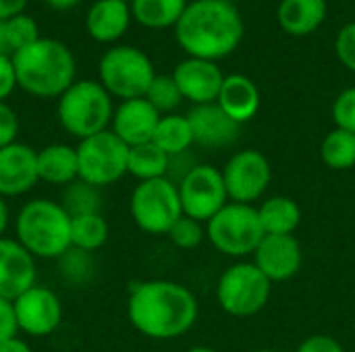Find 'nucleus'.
<instances>
[{"instance_id": "6e6552de", "label": "nucleus", "mask_w": 355, "mask_h": 352, "mask_svg": "<svg viewBox=\"0 0 355 352\" xmlns=\"http://www.w3.org/2000/svg\"><path fill=\"white\" fill-rule=\"evenodd\" d=\"M98 75L102 87L123 102L144 98L156 77L154 64L148 54L133 46L110 48L100 58Z\"/></svg>"}, {"instance_id": "5701e85b", "label": "nucleus", "mask_w": 355, "mask_h": 352, "mask_svg": "<svg viewBox=\"0 0 355 352\" xmlns=\"http://www.w3.org/2000/svg\"><path fill=\"white\" fill-rule=\"evenodd\" d=\"M279 25L291 35H308L320 27L327 17L324 0H283L279 6Z\"/></svg>"}, {"instance_id": "bb28decb", "label": "nucleus", "mask_w": 355, "mask_h": 352, "mask_svg": "<svg viewBox=\"0 0 355 352\" xmlns=\"http://www.w3.org/2000/svg\"><path fill=\"white\" fill-rule=\"evenodd\" d=\"M185 8L187 0H131V15L150 29L177 25Z\"/></svg>"}, {"instance_id": "c03bdc74", "label": "nucleus", "mask_w": 355, "mask_h": 352, "mask_svg": "<svg viewBox=\"0 0 355 352\" xmlns=\"http://www.w3.org/2000/svg\"><path fill=\"white\" fill-rule=\"evenodd\" d=\"M6 226H8V207H6L4 197L0 195V239H2V234L6 230Z\"/></svg>"}, {"instance_id": "de8ad7c7", "label": "nucleus", "mask_w": 355, "mask_h": 352, "mask_svg": "<svg viewBox=\"0 0 355 352\" xmlns=\"http://www.w3.org/2000/svg\"><path fill=\"white\" fill-rule=\"evenodd\" d=\"M254 352H279V351H272V349H260V351H254Z\"/></svg>"}, {"instance_id": "c9c22d12", "label": "nucleus", "mask_w": 355, "mask_h": 352, "mask_svg": "<svg viewBox=\"0 0 355 352\" xmlns=\"http://www.w3.org/2000/svg\"><path fill=\"white\" fill-rule=\"evenodd\" d=\"M337 56L339 60L355 73V23H347L339 35H337V44H335Z\"/></svg>"}, {"instance_id": "c756f323", "label": "nucleus", "mask_w": 355, "mask_h": 352, "mask_svg": "<svg viewBox=\"0 0 355 352\" xmlns=\"http://www.w3.org/2000/svg\"><path fill=\"white\" fill-rule=\"evenodd\" d=\"M60 205L67 210V214L71 218L87 216V214H100V205H102L100 189H96V187H92V185L77 178L75 183L64 187Z\"/></svg>"}, {"instance_id": "09e8293b", "label": "nucleus", "mask_w": 355, "mask_h": 352, "mask_svg": "<svg viewBox=\"0 0 355 352\" xmlns=\"http://www.w3.org/2000/svg\"><path fill=\"white\" fill-rule=\"evenodd\" d=\"M229 2H231V0H229Z\"/></svg>"}, {"instance_id": "f03ea898", "label": "nucleus", "mask_w": 355, "mask_h": 352, "mask_svg": "<svg viewBox=\"0 0 355 352\" xmlns=\"http://www.w3.org/2000/svg\"><path fill=\"white\" fill-rule=\"evenodd\" d=\"M175 33L189 58L214 62L241 44L243 21L229 0H193L175 25Z\"/></svg>"}, {"instance_id": "a18cd8bd", "label": "nucleus", "mask_w": 355, "mask_h": 352, "mask_svg": "<svg viewBox=\"0 0 355 352\" xmlns=\"http://www.w3.org/2000/svg\"><path fill=\"white\" fill-rule=\"evenodd\" d=\"M46 4H50L52 8H56V10H69V8H73L79 0H44Z\"/></svg>"}, {"instance_id": "a19ab883", "label": "nucleus", "mask_w": 355, "mask_h": 352, "mask_svg": "<svg viewBox=\"0 0 355 352\" xmlns=\"http://www.w3.org/2000/svg\"><path fill=\"white\" fill-rule=\"evenodd\" d=\"M25 4H27V0H0V19L8 21V19L21 15Z\"/></svg>"}, {"instance_id": "72a5a7b5", "label": "nucleus", "mask_w": 355, "mask_h": 352, "mask_svg": "<svg viewBox=\"0 0 355 352\" xmlns=\"http://www.w3.org/2000/svg\"><path fill=\"white\" fill-rule=\"evenodd\" d=\"M6 33H8V41H10L12 54L19 52L25 46L33 44L35 39H40L37 23L29 15H25V12H21V15H17V17L6 21Z\"/></svg>"}, {"instance_id": "6ab92c4d", "label": "nucleus", "mask_w": 355, "mask_h": 352, "mask_svg": "<svg viewBox=\"0 0 355 352\" xmlns=\"http://www.w3.org/2000/svg\"><path fill=\"white\" fill-rule=\"evenodd\" d=\"M187 120L191 124L193 141L204 147H214V149L229 147L237 139L239 127H241L233 118H229L216 102L191 108V112L187 114Z\"/></svg>"}, {"instance_id": "58836bf2", "label": "nucleus", "mask_w": 355, "mask_h": 352, "mask_svg": "<svg viewBox=\"0 0 355 352\" xmlns=\"http://www.w3.org/2000/svg\"><path fill=\"white\" fill-rule=\"evenodd\" d=\"M19 334L17 317H15V305L8 299L0 297V342L15 338Z\"/></svg>"}, {"instance_id": "79ce46f5", "label": "nucleus", "mask_w": 355, "mask_h": 352, "mask_svg": "<svg viewBox=\"0 0 355 352\" xmlns=\"http://www.w3.org/2000/svg\"><path fill=\"white\" fill-rule=\"evenodd\" d=\"M0 352H31V349H29V344L25 340L15 336V338H8V340L0 342Z\"/></svg>"}, {"instance_id": "2f4dec72", "label": "nucleus", "mask_w": 355, "mask_h": 352, "mask_svg": "<svg viewBox=\"0 0 355 352\" xmlns=\"http://www.w3.org/2000/svg\"><path fill=\"white\" fill-rule=\"evenodd\" d=\"M166 237L173 241L175 247L189 251V249H196L202 245V241L206 239V226H204V222H198L189 216H181L175 222V226L168 230Z\"/></svg>"}, {"instance_id": "a211bd4d", "label": "nucleus", "mask_w": 355, "mask_h": 352, "mask_svg": "<svg viewBox=\"0 0 355 352\" xmlns=\"http://www.w3.org/2000/svg\"><path fill=\"white\" fill-rule=\"evenodd\" d=\"M160 112L146 100H125L112 114V133L129 147L152 141Z\"/></svg>"}, {"instance_id": "a878e982", "label": "nucleus", "mask_w": 355, "mask_h": 352, "mask_svg": "<svg viewBox=\"0 0 355 352\" xmlns=\"http://www.w3.org/2000/svg\"><path fill=\"white\" fill-rule=\"evenodd\" d=\"M152 141L171 158L185 154L196 143L193 133H191V124H189L187 116H181V114L160 116Z\"/></svg>"}, {"instance_id": "7ed1b4c3", "label": "nucleus", "mask_w": 355, "mask_h": 352, "mask_svg": "<svg viewBox=\"0 0 355 352\" xmlns=\"http://www.w3.org/2000/svg\"><path fill=\"white\" fill-rule=\"evenodd\" d=\"M10 58L17 85L35 98H60L75 83L73 52L54 37H40Z\"/></svg>"}, {"instance_id": "dca6fc26", "label": "nucleus", "mask_w": 355, "mask_h": 352, "mask_svg": "<svg viewBox=\"0 0 355 352\" xmlns=\"http://www.w3.org/2000/svg\"><path fill=\"white\" fill-rule=\"evenodd\" d=\"M35 257L17 241L0 239V297L15 301L35 286Z\"/></svg>"}, {"instance_id": "39448f33", "label": "nucleus", "mask_w": 355, "mask_h": 352, "mask_svg": "<svg viewBox=\"0 0 355 352\" xmlns=\"http://www.w3.org/2000/svg\"><path fill=\"white\" fill-rule=\"evenodd\" d=\"M112 114L110 93L102 87V83L89 79L75 81L58 98L56 106L60 127L79 141L106 131L112 122Z\"/></svg>"}, {"instance_id": "f8f14e48", "label": "nucleus", "mask_w": 355, "mask_h": 352, "mask_svg": "<svg viewBox=\"0 0 355 352\" xmlns=\"http://www.w3.org/2000/svg\"><path fill=\"white\" fill-rule=\"evenodd\" d=\"M223 180L229 201L254 205V201L266 193L272 180V166L262 151L252 147L239 149L227 160L223 168Z\"/></svg>"}, {"instance_id": "f3484780", "label": "nucleus", "mask_w": 355, "mask_h": 352, "mask_svg": "<svg viewBox=\"0 0 355 352\" xmlns=\"http://www.w3.org/2000/svg\"><path fill=\"white\" fill-rule=\"evenodd\" d=\"M37 151L25 143H10L0 149V195L19 197L35 187Z\"/></svg>"}, {"instance_id": "49530a36", "label": "nucleus", "mask_w": 355, "mask_h": 352, "mask_svg": "<svg viewBox=\"0 0 355 352\" xmlns=\"http://www.w3.org/2000/svg\"><path fill=\"white\" fill-rule=\"evenodd\" d=\"M187 352H218V351H214V349H210V346H193V349H189Z\"/></svg>"}, {"instance_id": "423d86ee", "label": "nucleus", "mask_w": 355, "mask_h": 352, "mask_svg": "<svg viewBox=\"0 0 355 352\" xmlns=\"http://www.w3.org/2000/svg\"><path fill=\"white\" fill-rule=\"evenodd\" d=\"M206 239L218 253L227 257L241 259L254 255L264 239L258 207L229 201L206 222Z\"/></svg>"}, {"instance_id": "2eb2a0df", "label": "nucleus", "mask_w": 355, "mask_h": 352, "mask_svg": "<svg viewBox=\"0 0 355 352\" xmlns=\"http://www.w3.org/2000/svg\"><path fill=\"white\" fill-rule=\"evenodd\" d=\"M173 79L183 95V100L193 102L196 106L214 104L218 100L225 75L212 60L187 58L177 64Z\"/></svg>"}, {"instance_id": "7c9ffc66", "label": "nucleus", "mask_w": 355, "mask_h": 352, "mask_svg": "<svg viewBox=\"0 0 355 352\" xmlns=\"http://www.w3.org/2000/svg\"><path fill=\"white\" fill-rule=\"evenodd\" d=\"M144 98H146L160 114H162V112L171 114L175 108H179V104H181V100H183L179 87H177V83H175V79H173V75H156Z\"/></svg>"}, {"instance_id": "4c0bfd02", "label": "nucleus", "mask_w": 355, "mask_h": 352, "mask_svg": "<svg viewBox=\"0 0 355 352\" xmlns=\"http://www.w3.org/2000/svg\"><path fill=\"white\" fill-rule=\"evenodd\" d=\"M295 352H345L343 344L329 334H312L295 349Z\"/></svg>"}, {"instance_id": "37998d69", "label": "nucleus", "mask_w": 355, "mask_h": 352, "mask_svg": "<svg viewBox=\"0 0 355 352\" xmlns=\"http://www.w3.org/2000/svg\"><path fill=\"white\" fill-rule=\"evenodd\" d=\"M0 54L2 56H12L8 33H6V21H2V19H0Z\"/></svg>"}, {"instance_id": "e433bc0d", "label": "nucleus", "mask_w": 355, "mask_h": 352, "mask_svg": "<svg viewBox=\"0 0 355 352\" xmlns=\"http://www.w3.org/2000/svg\"><path fill=\"white\" fill-rule=\"evenodd\" d=\"M17 133H19V118L15 110L8 104L0 102V149L15 143Z\"/></svg>"}, {"instance_id": "473e14b6", "label": "nucleus", "mask_w": 355, "mask_h": 352, "mask_svg": "<svg viewBox=\"0 0 355 352\" xmlns=\"http://www.w3.org/2000/svg\"><path fill=\"white\" fill-rule=\"evenodd\" d=\"M58 261H60V274H62V278H67V280H71V282H87L89 280V276H92V268H94V263H92V257H89V253L87 251H81V249H75V247H71L62 257H58Z\"/></svg>"}, {"instance_id": "9b49d317", "label": "nucleus", "mask_w": 355, "mask_h": 352, "mask_svg": "<svg viewBox=\"0 0 355 352\" xmlns=\"http://www.w3.org/2000/svg\"><path fill=\"white\" fill-rule=\"evenodd\" d=\"M177 187L183 216H189L204 224L229 203L223 170L212 164H198L189 168Z\"/></svg>"}, {"instance_id": "aec40b11", "label": "nucleus", "mask_w": 355, "mask_h": 352, "mask_svg": "<svg viewBox=\"0 0 355 352\" xmlns=\"http://www.w3.org/2000/svg\"><path fill=\"white\" fill-rule=\"evenodd\" d=\"M216 104L229 118H233L237 124H243L252 120L260 110L258 85L245 75H229L223 81Z\"/></svg>"}, {"instance_id": "8fccbe9b", "label": "nucleus", "mask_w": 355, "mask_h": 352, "mask_svg": "<svg viewBox=\"0 0 355 352\" xmlns=\"http://www.w3.org/2000/svg\"><path fill=\"white\" fill-rule=\"evenodd\" d=\"M125 2H127V0H125Z\"/></svg>"}, {"instance_id": "1a4fd4ad", "label": "nucleus", "mask_w": 355, "mask_h": 352, "mask_svg": "<svg viewBox=\"0 0 355 352\" xmlns=\"http://www.w3.org/2000/svg\"><path fill=\"white\" fill-rule=\"evenodd\" d=\"M129 210L139 230L148 234H168L183 216L177 183L166 176L139 183L131 193Z\"/></svg>"}, {"instance_id": "b1692460", "label": "nucleus", "mask_w": 355, "mask_h": 352, "mask_svg": "<svg viewBox=\"0 0 355 352\" xmlns=\"http://www.w3.org/2000/svg\"><path fill=\"white\" fill-rule=\"evenodd\" d=\"M264 234H293L302 224V207L287 195H272L258 207Z\"/></svg>"}, {"instance_id": "c85d7f7f", "label": "nucleus", "mask_w": 355, "mask_h": 352, "mask_svg": "<svg viewBox=\"0 0 355 352\" xmlns=\"http://www.w3.org/2000/svg\"><path fill=\"white\" fill-rule=\"evenodd\" d=\"M320 158L331 170L355 168V135L343 129H333L320 143Z\"/></svg>"}, {"instance_id": "4468645a", "label": "nucleus", "mask_w": 355, "mask_h": 352, "mask_svg": "<svg viewBox=\"0 0 355 352\" xmlns=\"http://www.w3.org/2000/svg\"><path fill=\"white\" fill-rule=\"evenodd\" d=\"M254 263L272 284L285 282L300 272L304 251L293 234H264L254 253Z\"/></svg>"}, {"instance_id": "393cba45", "label": "nucleus", "mask_w": 355, "mask_h": 352, "mask_svg": "<svg viewBox=\"0 0 355 352\" xmlns=\"http://www.w3.org/2000/svg\"><path fill=\"white\" fill-rule=\"evenodd\" d=\"M171 166V156H166L154 141L129 147L127 174L135 176L139 183L164 178Z\"/></svg>"}, {"instance_id": "cd10ccee", "label": "nucleus", "mask_w": 355, "mask_h": 352, "mask_svg": "<svg viewBox=\"0 0 355 352\" xmlns=\"http://www.w3.org/2000/svg\"><path fill=\"white\" fill-rule=\"evenodd\" d=\"M108 239V222L102 214L71 218V247L81 251H98Z\"/></svg>"}, {"instance_id": "4be33fe9", "label": "nucleus", "mask_w": 355, "mask_h": 352, "mask_svg": "<svg viewBox=\"0 0 355 352\" xmlns=\"http://www.w3.org/2000/svg\"><path fill=\"white\" fill-rule=\"evenodd\" d=\"M37 176L48 185L67 187L79 178L77 149L64 143H52L37 151Z\"/></svg>"}, {"instance_id": "f704fd0d", "label": "nucleus", "mask_w": 355, "mask_h": 352, "mask_svg": "<svg viewBox=\"0 0 355 352\" xmlns=\"http://www.w3.org/2000/svg\"><path fill=\"white\" fill-rule=\"evenodd\" d=\"M333 122L337 129L355 135V87H347L333 102Z\"/></svg>"}, {"instance_id": "ddd939ff", "label": "nucleus", "mask_w": 355, "mask_h": 352, "mask_svg": "<svg viewBox=\"0 0 355 352\" xmlns=\"http://www.w3.org/2000/svg\"><path fill=\"white\" fill-rule=\"evenodd\" d=\"M19 332L33 338L52 334L62 322V303L58 295L46 286H31L12 301Z\"/></svg>"}, {"instance_id": "f257e3e1", "label": "nucleus", "mask_w": 355, "mask_h": 352, "mask_svg": "<svg viewBox=\"0 0 355 352\" xmlns=\"http://www.w3.org/2000/svg\"><path fill=\"white\" fill-rule=\"evenodd\" d=\"M196 295L173 280H148L137 284L127 301L131 326L152 340H175L185 336L198 322Z\"/></svg>"}, {"instance_id": "ea45409f", "label": "nucleus", "mask_w": 355, "mask_h": 352, "mask_svg": "<svg viewBox=\"0 0 355 352\" xmlns=\"http://www.w3.org/2000/svg\"><path fill=\"white\" fill-rule=\"evenodd\" d=\"M15 87H17V77H15L12 58L0 54V102H4Z\"/></svg>"}, {"instance_id": "0eeeda50", "label": "nucleus", "mask_w": 355, "mask_h": 352, "mask_svg": "<svg viewBox=\"0 0 355 352\" xmlns=\"http://www.w3.org/2000/svg\"><path fill=\"white\" fill-rule=\"evenodd\" d=\"M272 295V282L256 263L239 261L227 268L216 282V303L231 317H252L260 313Z\"/></svg>"}, {"instance_id": "9d476101", "label": "nucleus", "mask_w": 355, "mask_h": 352, "mask_svg": "<svg viewBox=\"0 0 355 352\" xmlns=\"http://www.w3.org/2000/svg\"><path fill=\"white\" fill-rule=\"evenodd\" d=\"M75 149L79 162V180L96 189L108 187L127 174L129 145H125L108 129L81 139Z\"/></svg>"}, {"instance_id": "20e7f679", "label": "nucleus", "mask_w": 355, "mask_h": 352, "mask_svg": "<svg viewBox=\"0 0 355 352\" xmlns=\"http://www.w3.org/2000/svg\"><path fill=\"white\" fill-rule=\"evenodd\" d=\"M15 232L33 257L58 259L71 249V216L58 201H27L17 214Z\"/></svg>"}, {"instance_id": "412c9836", "label": "nucleus", "mask_w": 355, "mask_h": 352, "mask_svg": "<svg viewBox=\"0 0 355 352\" xmlns=\"http://www.w3.org/2000/svg\"><path fill=\"white\" fill-rule=\"evenodd\" d=\"M131 8L125 0H96L85 17V27L96 41H116L129 27Z\"/></svg>"}]
</instances>
